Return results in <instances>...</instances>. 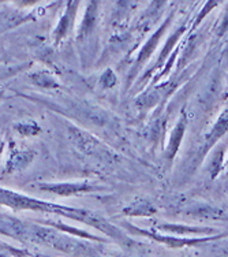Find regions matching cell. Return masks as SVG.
Masks as SVG:
<instances>
[{
  "label": "cell",
  "mask_w": 228,
  "mask_h": 257,
  "mask_svg": "<svg viewBox=\"0 0 228 257\" xmlns=\"http://www.w3.org/2000/svg\"><path fill=\"white\" fill-rule=\"evenodd\" d=\"M77 9H78V3H74V2H69L66 5L65 15L60 18L59 24L55 28L54 33H52V40H54V43L56 45L60 44L74 29Z\"/></svg>",
  "instance_id": "4"
},
{
  "label": "cell",
  "mask_w": 228,
  "mask_h": 257,
  "mask_svg": "<svg viewBox=\"0 0 228 257\" xmlns=\"http://www.w3.org/2000/svg\"><path fill=\"white\" fill-rule=\"evenodd\" d=\"M33 160V154L32 152H18L13 156L9 164H7V171L11 173L14 170H20L22 167H26L28 164Z\"/></svg>",
  "instance_id": "13"
},
{
  "label": "cell",
  "mask_w": 228,
  "mask_h": 257,
  "mask_svg": "<svg viewBox=\"0 0 228 257\" xmlns=\"http://www.w3.org/2000/svg\"><path fill=\"white\" fill-rule=\"evenodd\" d=\"M184 32H186V25H182L180 28H179L176 32H175L174 35L171 36L168 40H167V43H165V48H164V51H161V54H160L159 59H157V62H156V66H154V69H160L161 67V64L167 60V55L171 52V50H172V47H174L176 43L179 41V39L182 37V35H184Z\"/></svg>",
  "instance_id": "12"
},
{
  "label": "cell",
  "mask_w": 228,
  "mask_h": 257,
  "mask_svg": "<svg viewBox=\"0 0 228 257\" xmlns=\"http://www.w3.org/2000/svg\"><path fill=\"white\" fill-rule=\"evenodd\" d=\"M0 205L10 208L13 211H33V212L59 215L62 218L77 220V222L88 224L90 227L97 228L101 232H104V234L114 238V239H118V241L126 239V235L120 231L119 228L114 226L112 223H109L108 220H105L104 218H101L96 212L90 211V209L43 201L39 198L29 197L26 194L5 188H0Z\"/></svg>",
  "instance_id": "1"
},
{
  "label": "cell",
  "mask_w": 228,
  "mask_h": 257,
  "mask_svg": "<svg viewBox=\"0 0 228 257\" xmlns=\"http://www.w3.org/2000/svg\"><path fill=\"white\" fill-rule=\"evenodd\" d=\"M156 208H154V205L149 200H137V201H134L133 204H130L129 207H126L123 209V215H126V216H137V218H139V216H152L153 213H156Z\"/></svg>",
  "instance_id": "8"
},
{
  "label": "cell",
  "mask_w": 228,
  "mask_h": 257,
  "mask_svg": "<svg viewBox=\"0 0 228 257\" xmlns=\"http://www.w3.org/2000/svg\"><path fill=\"white\" fill-rule=\"evenodd\" d=\"M224 155H225V148L221 147V148L217 151V154H214L213 156L210 158L208 170L212 178H216L218 175V173H220V170L224 167Z\"/></svg>",
  "instance_id": "14"
},
{
  "label": "cell",
  "mask_w": 228,
  "mask_h": 257,
  "mask_svg": "<svg viewBox=\"0 0 228 257\" xmlns=\"http://www.w3.org/2000/svg\"><path fill=\"white\" fill-rule=\"evenodd\" d=\"M159 230L167 232H175V234H190V232H197V234H202V232H213L212 228L205 227H195V226H183V224H171V223H164L157 226Z\"/></svg>",
  "instance_id": "9"
},
{
  "label": "cell",
  "mask_w": 228,
  "mask_h": 257,
  "mask_svg": "<svg viewBox=\"0 0 228 257\" xmlns=\"http://www.w3.org/2000/svg\"><path fill=\"white\" fill-rule=\"evenodd\" d=\"M3 94H5V90H0V100L3 97Z\"/></svg>",
  "instance_id": "19"
},
{
  "label": "cell",
  "mask_w": 228,
  "mask_h": 257,
  "mask_svg": "<svg viewBox=\"0 0 228 257\" xmlns=\"http://www.w3.org/2000/svg\"><path fill=\"white\" fill-rule=\"evenodd\" d=\"M172 18H174V14L169 15L168 18H167V21L164 22L163 25L160 26L159 29L154 32L153 35H152V37H149L148 41H146V43L144 44V47L141 48V51H139V54H138V58H137V60H135L133 74H137V71H138V70L144 66L145 62L152 56L154 50L157 48V44L160 43V40H161L163 35L165 33V30H167V28H168L169 24H171Z\"/></svg>",
  "instance_id": "3"
},
{
  "label": "cell",
  "mask_w": 228,
  "mask_h": 257,
  "mask_svg": "<svg viewBox=\"0 0 228 257\" xmlns=\"http://www.w3.org/2000/svg\"><path fill=\"white\" fill-rule=\"evenodd\" d=\"M26 66H30V63L21 64V66H11V67H0V79L14 77V75L18 74L20 71L25 70Z\"/></svg>",
  "instance_id": "16"
},
{
  "label": "cell",
  "mask_w": 228,
  "mask_h": 257,
  "mask_svg": "<svg viewBox=\"0 0 228 257\" xmlns=\"http://www.w3.org/2000/svg\"><path fill=\"white\" fill-rule=\"evenodd\" d=\"M225 133H228V107L221 112L206 136L202 147V155H206L210 149L214 148V145L220 143V140L223 139Z\"/></svg>",
  "instance_id": "6"
},
{
  "label": "cell",
  "mask_w": 228,
  "mask_h": 257,
  "mask_svg": "<svg viewBox=\"0 0 228 257\" xmlns=\"http://www.w3.org/2000/svg\"><path fill=\"white\" fill-rule=\"evenodd\" d=\"M186 215H191V216H198V218H221L223 216V211L221 209H216V208L209 207V205H195V208H187L184 211Z\"/></svg>",
  "instance_id": "10"
},
{
  "label": "cell",
  "mask_w": 228,
  "mask_h": 257,
  "mask_svg": "<svg viewBox=\"0 0 228 257\" xmlns=\"http://www.w3.org/2000/svg\"><path fill=\"white\" fill-rule=\"evenodd\" d=\"M186 127H187V118H186V114L182 112L180 116H179L178 122L175 124V127L172 128V132L169 134L168 144H167V148L164 151V158L167 159L169 163L174 160L176 154H178L182 140L184 137V133H186Z\"/></svg>",
  "instance_id": "5"
},
{
  "label": "cell",
  "mask_w": 228,
  "mask_h": 257,
  "mask_svg": "<svg viewBox=\"0 0 228 257\" xmlns=\"http://www.w3.org/2000/svg\"><path fill=\"white\" fill-rule=\"evenodd\" d=\"M36 188L43 192L54 193L62 197H70L80 193H88L94 190V186L88 182H60V183H37Z\"/></svg>",
  "instance_id": "2"
},
{
  "label": "cell",
  "mask_w": 228,
  "mask_h": 257,
  "mask_svg": "<svg viewBox=\"0 0 228 257\" xmlns=\"http://www.w3.org/2000/svg\"><path fill=\"white\" fill-rule=\"evenodd\" d=\"M30 81L37 86L45 88V89H54V88L59 86L56 78L52 74H50L48 71H37V73L30 74Z\"/></svg>",
  "instance_id": "11"
},
{
  "label": "cell",
  "mask_w": 228,
  "mask_h": 257,
  "mask_svg": "<svg viewBox=\"0 0 228 257\" xmlns=\"http://www.w3.org/2000/svg\"><path fill=\"white\" fill-rule=\"evenodd\" d=\"M17 128L22 134H37L40 132V127L36 123H22L20 126H17Z\"/></svg>",
  "instance_id": "17"
},
{
  "label": "cell",
  "mask_w": 228,
  "mask_h": 257,
  "mask_svg": "<svg viewBox=\"0 0 228 257\" xmlns=\"http://www.w3.org/2000/svg\"><path fill=\"white\" fill-rule=\"evenodd\" d=\"M224 167H225V174L228 175V158H227V160L224 162Z\"/></svg>",
  "instance_id": "18"
},
{
  "label": "cell",
  "mask_w": 228,
  "mask_h": 257,
  "mask_svg": "<svg viewBox=\"0 0 228 257\" xmlns=\"http://www.w3.org/2000/svg\"><path fill=\"white\" fill-rule=\"evenodd\" d=\"M97 13H99V5L97 3H89L86 14L84 17V21H82L80 30H78V40L89 37L90 33L93 32L96 25H97Z\"/></svg>",
  "instance_id": "7"
},
{
  "label": "cell",
  "mask_w": 228,
  "mask_h": 257,
  "mask_svg": "<svg viewBox=\"0 0 228 257\" xmlns=\"http://www.w3.org/2000/svg\"><path fill=\"white\" fill-rule=\"evenodd\" d=\"M118 82V79H116V75L114 74V71L112 70H107L104 74L101 75V78H100L99 85L103 88V89H109V88H112L115 86Z\"/></svg>",
  "instance_id": "15"
}]
</instances>
